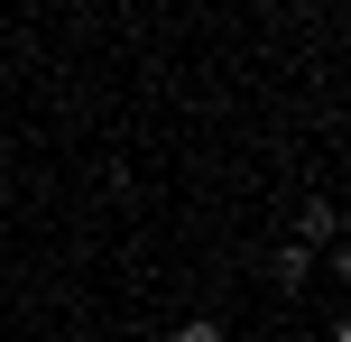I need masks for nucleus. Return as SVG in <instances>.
<instances>
[{"label":"nucleus","mask_w":351,"mask_h":342,"mask_svg":"<svg viewBox=\"0 0 351 342\" xmlns=\"http://www.w3.org/2000/svg\"><path fill=\"white\" fill-rule=\"evenodd\" d=\"M296 232H305V250H315V241H324V250H333V232H342V213H333V204L315 195V204H305V222H296Z\"/></svg>","instance_id":"nucleus-1"},{"label":"nucleus","mask_w":351,"mask_h":342,"mask_svg":"<svg viewBox=\"0 0 351 342\" xmlns=\"http://www.w3.org/2000/svg\"><path fill=\"white\" fill-rule=\"evenodd\" d=\"M305 278H315V250H305V241H287V250H278V287H305Z\"/></svg>","instance_id":"nucleus-2"},{"label":"nucleus","mask_w":351,"mask_h":342,"mask_svg":"<svg viewBox=\"0 0 351 342\" xmlns=\"http://www.w3.org/2000/svg\"><path fill=\"white\" fill-rule=\"evenodd\" d=\"M167 342H222V324H213V315H194V324H176Z\"/></svg>","instance_id":"nucleus-3"}]
</instances>
